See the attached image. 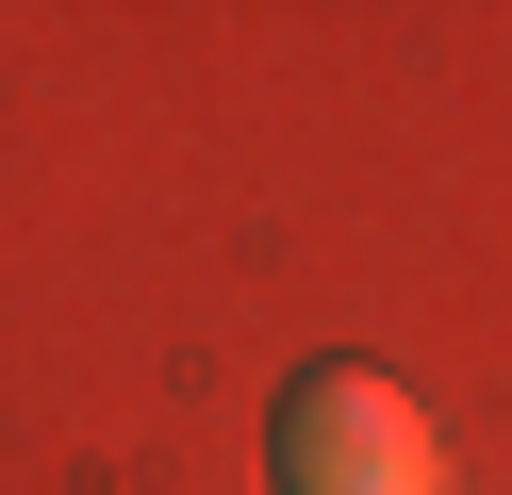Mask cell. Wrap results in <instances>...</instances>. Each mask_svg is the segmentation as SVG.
I'll return each instance as SVG.
<instances>
[{
  "label": "cell",
  "instance_id": "obj_1",
  "mask_svg": "<svg viewBox=\"0 0 512 495\" xmlns=\"http://www.w3.org/2000/svg\"><path fill=\"white\" fill-rule=\"evenodd\" d=\"M265 462H281V495H446L430 413L380 363H298L281 413H265Z\"/></svg>",
  "mask_w": 512,
  "mask_h": 495
}]
</instances>
